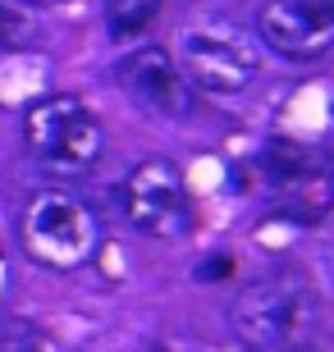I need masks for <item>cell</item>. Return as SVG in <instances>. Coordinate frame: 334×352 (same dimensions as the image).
<instances>
[{
    "mask_svg": "<svg viewBox=\"0 0 334 352\" xmlns=\"http://www.w3.org/2000/svg\"><path fill=\"white\" fill-rule=\"evenodd\" d=\"M229 325L247 352H311L325 329V302L302 270H270L238 288Z\"/></svg>",
    "mask_w": 334,
    "mask_h": 352,
    "instance_id": "obj_1",
    "label": "cell"
},
{
    "mask_svg": "<svg viewBox=\"0 0 334 352\" xmlns=\"http://www.w3.org/2000/svg\"><path fill=\"white\" fill-rule=\"evenodd\" d=\"M225 274H233V261H229V256H211V261L202 265V279H206V284H216V279H225Z\"/></svg>",
    "mask_w": 334,
    "mask_h": 352,
    "instance_id": "obj_11",
    "label": "cell"
},
{
    "mask_svg": "<svg viewBox=\"0 0 334 352\" xmlns=\"http://www.w3.org/2000/svg\"><path fill=\"white\" fill-rule=\"evenodd\" d=\"M257 37L284 60H321L334 51V0H261Z\"/></svg>",
    "mask_w": 334,
    "mask_h": 352,
    "instance_id": "obj_6",
    "label": "cell"
},
{
    "mask_svg": "<svg viewBox=\"0 0 334 352\" xmlns=\"http://www.w3.org/2000/svg\"><path fill=\"white\" fill-rule=\"evenodd\" d=\"M115 74H119V87L129 91L142 110H152V115L179 119V115H188V105H193V82L183 78L179 60L169 51H160V46L129 51L119 60Z\"/></svg>",
    "mask_w": 334,
    "mask_h": 352,
    "instance_id": "obj_7",
    "label": "cell"
},
{
    "mask_svg": "<svg viewBox=\"0 0 334 352\" xmlns=\"http://www.w3.org/2000/svg\"><path fill=\"white\" fill-rule=\"evenodd\" d=\"M147 352H197V348H193V343H183V339H152Z\"/></svg>",
    "mask_w": 334,
    "mask_h": 352,
    "instance_id": "obj_12",
    "label": "cell"
},
{
    "mask_svg": "<svg viewBox=\"0 0 334 352\" xmlns=\"http://www.w3.org/2000/svg\"><path fill=\"white\" fill-rule=\"evenodd\" d=\"M23 142L32 151L46 174L55 179H78L87 174L105 151V129L96 110H92L83 96H69V91H51L41 101L28 105L23 115Z\"/></svg>",
    "mask_w": 334,
    "mask_h": 352,
    "instance_id": "obj_2",
    "label": "cell"
},
{
    "mask_svg": "<svg viewBox=\"0 0 334 352\" xmlns=\"http://www.w3.org/2000/svg\"><path fill=\"white\" fill-rule=\"evenodd\" d=\"M119 206H124V220L142 238L174 243V238H183L193 229V192H188V179L165 156H152V160H142V165H133V174L124 179V192H119Z\"/></svg>",
    "mask_w": 334,
    "mask_h": 352,
    "instance_id": "obj_5",
    "label": "cell"
},
{
    "mask_svg": "<svg viewBox=\"0 0 334 352\" xmlns=\"http://www.w3.org/2000/svg\"><path fill=\"white\" fill-rule=\"evenodd\" d=\"M101 5H105V19H110V28H115L119 37L142 32L160 14V0H101Z\"/></svg>",
    "mask_w": 334,
    "mask_h": 352,
    "instance_id": "obj_9",
    "label": "cell"
},
{
    "mask_svg": "<svg viewBox=\"0 0 334 352\" xmlns=\"http://www.w3.org/2000/svg\"><path fill=\"white\" fill-rule=\"evenodd\" d=\"M0 352H65V348L32 320H5L0 325Z\"/></svg>",
    "mask_w": 334,
    "mask_h": 352,
    "instance_id": "obj_10",
    "label": "cell"
},
{
    "mask_svg": "<svg viewBox=\"0 0 334 352\" xmlns=\"http://www.w3.org/2000/svg\"><path fill=\"white\" fill-rule=\"evenodd\" d=\"M41 23L32 14H23L14 0H0V55H19V51H32L41 46Z\"/></svg>",
    "mask_w": 334,
    "mask_h": 352,
    "instance_id": "obj_8",
    "label": "cell"
},
{
    "mask_svg": "<svg viewBox=\"0 0 334 352\" xmlns=\"http://www.w3.org/2000/svg\"><path fill=\"white\" fill-rule=\"evenodd\" d=\"M179 69L193 87L211 96H238L261 74V46L238 28H183L179 32Z\"/></svg>",
    "mask_w": 334,
    "mask_h": 352,
    "instance_id": "obj_4",
    "label": "cell"
},
{
    "mask_svg": "<svg viewBox=\"0 0 334 352\" xmlns=\"http://www.w3.org/2000/svg\"><path fill=\"white\" fill-rule=\"evenodd\" d=\"M23 252L46 270H83L101 252V220L69 192H32L19 215Z\"/></svg>",
    "mask_w": 334,
    "mask_h": 352,
    "instance_id": "obj_3",
    "label": "cell"
}]
</instances>
